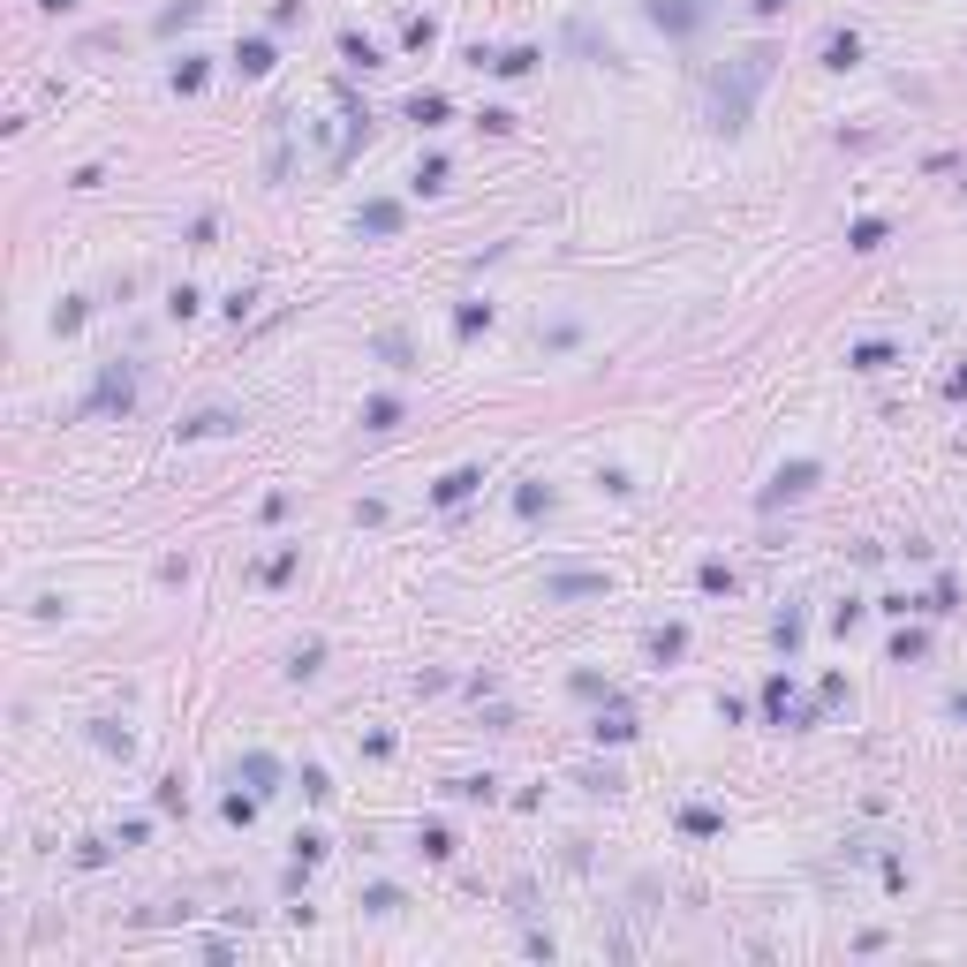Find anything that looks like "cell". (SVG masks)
<instances>
[{
    "label": "cell",
    "instance_id": "3957f363",
    "mask_svg": "<svg viewBox=\"0 0 967 967\" xmlns=\"http://www.w3.org/2000/svg\"><path fill=\"white\" fill-rule=\"evenodd\" d=\"M582 590H605V575H560L552 582V597H582Z\"/></svg>",
    "mask_w": 967,
    "mask_h": 967
},
{
    "label": "cell",
    "instance_id": "7a4b0ae2",
    "mask_svg": "<svg viewBox=\"0 0 967 967\" xmlns=\"http://www.w3.org/2000/svg\"><path fill=\"white\" fill-rule=\"evenodd\" d=\"M114 401H121V408L136 401V371H129V363H121V371H106L99 386H91V408H114Z\"/></svg>",
    "mask_w": 967,
    "mask_h": 967
},
{
    "label": "cell",
    "instance_id": "277c9868",
    "mask_svg": "<svg viewBox=\"0 0 967 967\" xmlns=\"http://www.w3.org/2000/svg\"><path fill=\"white\" fill-rule=\"evenodd\" d=\"M952 711H960V718H967V696H960V703H952Z\"/></svg>",
    "mask_w": 967,
    "mask_h": 967
},
{
    "label": "cell",
    "instance_id": "6da1fadb",
    "mask_svg": "<svg viewBox=\"0 0 967 967\" xmlns=\"http://www.w3.org/2000/svg\"><path fill=\"white\" fill-rule=\"evenodd\" d=\"M816 484V461H794V469H779L771 476V492H764V507H779V499H801Z\"/></svg>",
    "mask_w": 967,
    "mask_h": 967
}]
</instances>
